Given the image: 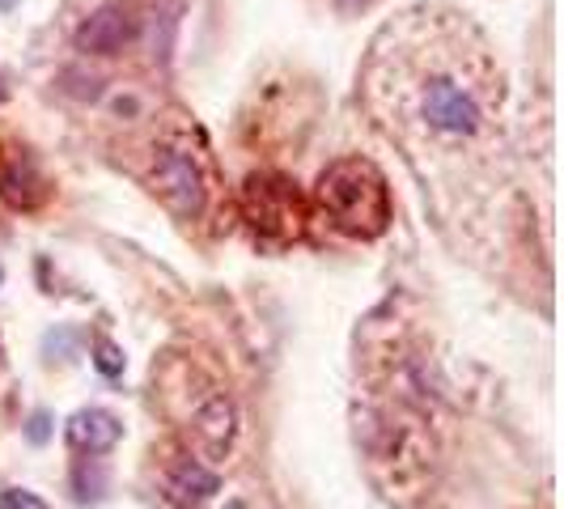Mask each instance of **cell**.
I'll use <instances>...</instances> for the list:
<instances>
[{
    "instance_id": "obj_5",
    "label": "cell",
    "mask_w": 564,
    "mask_h": 509,
    "mask_svg": "<svg viewBox=\"0 0 564 509\" xmlns=\"http://www.w3.org/2000/svg\"><path fill=\"white\" fill-rule=\"evenodd\" d=\"M119 437H123V424H119V416L107 412V408H82V412L68 421V442H73L77 451L107 454L119 446Z\"/></svg>"
},
{
    "instance_id": "obj_3",
    "label": "cell",
    "mask_w": 564,
    "mask_h": 509,
    "mask_svg": "<svg viewBox=\"0 0 564 509\" xmlns=\"http://www.w3.org/2000/svg\"><path fill=\"white\" fill-rule=\"evenodd\" d=\"M242 213L259 234L268 238H297L302 234V221H306V204L297 196V187L284 178V174H272V170H259L247 178L242 187Z\"/></svg>"
},
{
    "instance_id": "obj_8",
    "label": "cell",
    "mask_w": 564,
    "mask_h": 509,
    "mask_svg": "<svg viewBox=\"0 0 564 509\" xmlns=\"http://www.w3.org/2000/svg\"><path fill=\"white\" fill-rule=\"evenodd\" d=\"M0 199L13 208H39L47 199V183L34 174L30 162H13L9 170H0Z\"/></svg>"
},
{
    "instance_id": "obj_16",
    "label": "cell",
    "mask_w": 564,
    "mask_h": 509,
    "mask_svg": "<svg viewBox=\"0 0 564 509\" xmlns=\"http://www.w3.org/2000/svg\"><path fill=\"white\" fill-rule=\"evenodd\" d=\"M0 98H4V89H0Z\"/></svg>"
},
{
    "instance_id": "obj_1",
    "label": "cell",
    "mask_w": 564,
    "mask_h": 509,
    "mask_svg": "<svg viewBox=\"0 0 564 509\" xmlns=\"http://www.w3.org/2000/svg\"><path fill=\"white\" fill-rule=\"evenodd\" d=\"M361 82L437 226L480 254L509 166V85L484 30L446 4H416L373 34Z\"/></svg>"
},
{
    "instance_id": "obj_17",
    "label": "cell",
    "mask_w": 564,
    "mask_h": 509,
    "mask_svg": "<svg viewBox=\"0 0 564 509\" xmlns=\"http://www.w3.org/2000/svg\"><path fill=\"white\" fill-rule=\"evenodd\" d=\"M0 277H4V268H0Z\"/></svg>"
},
{
    "instance_id": "obj_4",
    "label": "cell",
    "mask_w": 564,
    "mask_h": 509,
    "mask_svg": "<svg viewBox=\"0 0 564 509\" xmlns=\"http://www.w3.org/2000/svg\"><path fill=\"white\" fill-rule=\"evenodd\" d=\"M153 192L166 199L178 217H199V208H204V170H199V158L183 141H166L158 149Z\"/></svg>"
},
{
    "instance_id": "obj_7",
    "label": "cell",
    "mask_w": 564,
    "mask_h": 509,
    "mask_svg": "<svg viewBox=\"0 0 564 509\" xmlns=\"http://www.w3.org/2000/svg\"><path fill=\"white\" fill-rule=\"evenodd\" d=\"M234 403H229L226 396H213L204 408L196 412V421H192V429H196V442L199 451L208 454V458H217V454L229 451V437H234Z\"/></svg>"
},
{
    "instance_id": "obj_9",
    "label": "cell",
    "mask_w": 564,
    "mask_h": 509,
    "mask_svg": "<svg viewBox=\"0 0 564 509\" xmlns=\"http://www.w3.org/2000/svg\"><path fill=\"white\" fill-rule=\"evenodd\" d=\"M174 492L183 497V501H204V497H213L221 484H217V476L213 472H204L199 463H183L178 472H174Z\"/></svg>"
},
{
    "instance_id": "obj_6",
    "label": "cell",
    "mask_w": 564,
    "mask_h": 509,
    "mask_svg": "<svg viewBox=\"0 0 564 509\" xmlns=\"http://www.w3.org/2000/svg\"><path fill=\"white\" fill-rule=\"evenodd\" d=\"M132 39V22L119 9H98L94 18H85L77 30V47L89 56H115L123 43Z\"/></svg>"
},
{
    "instance_id": "obj_14",
    "label": "cell",
    "mask_w": 564,
    "mask_h": 509,
    "mask_svg": "<svg viewBox=\"0 0 564 509\" xmlns=\"http://www.w3.org/2000/svg\"><path fill=\"white\" fill-rule=\"evenodd\" d=\"M13 4H18V0H0V9H13Z\"/></svg>"
},
{
    "instance_id": "obj_12",
    "label": "cell",
    "mask_w": 564,
    "mask_h": 509,
    "mask_svg": "<svg viewBox=\"0 0 564 509\" xmlns=\"http://www.w3.org/2000/svg\"><path fill=\"white\" fill-rule=\"evenodd\" d=\"M26 437L34 442V446H43V442L52 437V416H47V412H34L26 424Z\"/></svg>"
},
{
    "instance_id": "obj_11",
    "label": "cell",
    "mask_w": 564,
    "mask_h": 509,
    "mask_svg": "<svg viewBox=\"0 0 564 509\" xmlns=\"http://www.w3.org/2000/svg\"><path fill=\"white\" fill-rule=\"evenodd\" d=\"M0 509H47L34 492L26 488H9V492H0Z\"/></svg>"
},
{
    "instance_id": "obj_15",
    "label": "cell",
    "mask_w": 564,
    "mask_h": 509,
    "mask_svg": "<svg viewBox=\"0 0 564 509\" xmlns=\"http://www.w3.org/2000/svg\"><path fill=\"white\" fill-rule=\"evenodd\" d=\"M226 509H247V506H242V501H229V506Z\"/></svg>"
},
{
    "instance_id": "obj_13",
    "label": "cell",
    "mask_w": 564,
    "mask_h": 509,
    "mask_svg": "<svg viewBox=\"0 0 564 509\" xmlns=\"http://www.w3.org/2000/svg\"><path fill=\"white\" fill-rule=\"evenodd\" d=\"M344 9H361V4H369V0H339Z\"/></svg>"
},
{
    "instance_id": "obj_2",
    "label": "cell",
    "mask_w": 564,
    "mask_h": 509,
    "mask_svg": "<svg viewBox=\"0 0 564 509\" xmlns=\"http://www.w3.org/2000/svg\"><path fill=\"white\" fill-rule=\"evenodd\" d=\"M327 221L348 238H378L391 226V187L369 158H339L318 174L314 187Z\"/></svg>"
},
{
    "instance_id": "obj_10",
    "label": "cell",
    "mask_w": 564,
    "mask_h": 509,
    "mask_svg": "<svg viewBox=\"0 0 564 509\" xmlns=\"http://www.w3.org/2000/svg\"><path fill=\"white\" fill-rule=\"evenodd\" d=\"M94 366L102 369L107 378H115V373H123V353L115 348L111 339H94Z\"/></svg>"
}]
</instances>
